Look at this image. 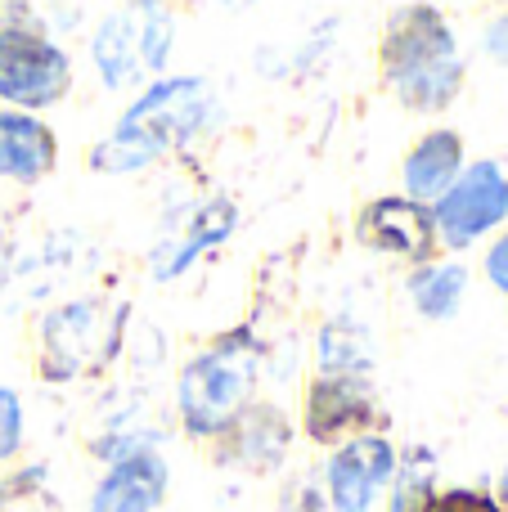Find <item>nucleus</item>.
Segmentation results:
<instances>
[{"mask_svg": "<svg viewBox=\"0 0 508 512\" xmlns=\"http://www.w3.org/2000/svg\"><path fill=\"white\" fill-rule=\"evenodd\" d=\"M356 239H360V248L392 256V261H405L410 270L423 261H437V248H441L432 207L414 203V198H405V194H383L360 207Z\"/></svg>", "mask_w": 508, "mask_h": 512, "instance_id": "obj_10", "label": "nucleus"}, {"mask_svg": "<svg viewBox=\"0 0 508 512\" xmlns=\"http://www.w3.org/2000/svg\"><path fill=\"white\" fill-rule=\"evenodd\" d=\"M0 239H5V230H0Z\"/></svg>", "mask_w": 508, "mask_h": 512, "instance_id": "obj_26", "label": "nucleus"}, {"mask_svg": "<svg viewBox=\"0 0 508 512\" xmlns=\"http://www.w3.org/2000/svg\"><path fill=\"white\" fill-rule=\"evenodd\" d=\"M297 418L288 405L270 396H257L212 445L216 468L225 472H243V477H279L293 463V445H297Z\"/></svg>", "mask_w": 508, "mask_h": 512, "instance_id": "obj_8", "label": "nucleus"}, {"mask_svg": "<svg viewBox=\"0 0 508 512\" xmlns=\"http://www.w3.org/2000/svg\"><path fill=\"white\" fill-rule=\"evenodd\" d=\"M378 68L401 108L410 113H441L464 90V54L459 36L437 5L410 0L392 9L378 41Z\"/></svg>", "mask_w": 508, "mask_h": 512, "instance_id": "obj_3", "label": "nucleus"}, {"mask_svg": "<svg viewBox=\"0 0 508 512\" xmlns=\"http://www.w3.org/2000/svg\"><path fill=\"white\" fill-rule=\"evenodd\" d=\"M297 432L315 450L351 441L360 432H383V400L369 373H311L302 387Z\"/></svg>", "mask_w": 508, "mask_h": 512, "instance_id": "obj_6", "label": "nucleus"}, {"mask_svg": "<svg viewBox=\"0 0 508 512\" xmlns=\"http://www.w3.org/2000/svg\"><path fill=\"white\" fill-rule=\"evenodd\" d=\"M216 117H221V95L207 77H158L135 95V104L122 108L113 131L90 149V167L99 176H135L207 135Z\"/></svg>", "mask_w": 508, "mask_h": 512, "instance_id": "obj_1", "label": "nucleus"}, {"mask_svg": "<svg viewBox=\"0 0 508 512\" xmlns=\"http://www.w3.org/2000/svg\"><path fill=\"white\" fill-rule=\"evenodd\" d=\"M482 270H486V283H491V288L500 292V297H508V230H504V234H495V243L486 248Z\"/></svg>", "mask_w": 508, "mask_h": 512, "instance_id": "obj_23", "label": "nucleus"}, {"mask_svg": "<svg viewBox=\"0 0 508 512\" xmlns=\"http://www.w3.org/2000/svg\"><path fill=\"white\" fill-rule=\"evenodd\" d=\"M50 463H9L0 468V512H50Z\"/></svg>", "mask_w": 508, "mask_h": 512, "instance_id": "obj_19", "label": "nucleus"}, {"mask_svg": "<svg viewBox=\"0 0 508 512\" xmlns=\"http://www.w3.org/2000/svg\"><path fill=\"white\" fill-rule=\"evenodd\" d=\"M270 364V346L252 324H234L198 346L171 382V409L185 441L212 445L252 400L261 396V378Z\"/></svg>", "mask_w": 508, "mask_h": 512, "instance_id": "obj_2", "label": "nucleus"}, {"mask_svg": "<svg viewBox=\"0 0 508 512\" xmlns=\"http://www.w3.org/2000/svg\"><path fill=\"white\" fill-rule=\"evenodd\" d=\"M437 239L446 252H468L508 221V171L495 158H482L459 171V180L432 203Z\"/></svg>", "mask_w": 508, "mask_h": 512, "instance_id": "obj_9", "label": "nucleus"}, {"mask_svg": "<svg viewBox=\"0 0 508 512\" xmlns=\"http://www.w3.org/2000/svg\"><path fill=\"white\" fill-rule=\"evenodd\" d=\"M396 454L401 445L387 432H360L351 441L324 450L320 468V490L329 512H378L383 508V495L396 477Z\"/></svg>", "mask_w": 508, "mask_h": 512, "instance_id": "obj_7", "label": "nucleus"}, {"mask_svg": "<svg viewBox=\"0 0 508 512\" xmlns=\"http://www.w3.org/2000/svg\"><path fill=\"white\" fill-rule=\"evenodd\" d=\"M0 283H5V270H0Z\"/></svg>", "mask_w": 508, "mask_h": 512, "instance_id": "obj_25", "label": "nucleus"}, {"mask_svg": "<svg viewBox=\"0 0 508 512\" xmlns=\"http://www.w3.org/2000/svg\"><path fill=\"white\" fill-rule=\"evenodd\" d=\"M158 0H126L122 9L104 18L95 27V41H90V59H95L99 86L104 90H126L135 81H144V23H149V9Z\"/></svg>", "mask_w": 508, "mask_h": 512, "instance_id": "obj_12", "label": "nucleus"}, {"mask_svg": "<svg viewBox=\"0 0 508 512\" xmlns=\"http://www.w3.org/2000/svg\"><path fill=\"white\" fill-rule=\"evenodd\" d=\"M171 495V463L162 445H144L104 463L86 495V512H158Z\"/></svg>", "mask_w": 508, "mask_h": 512, "instance_id": "obj_11", "label": "nucleus"}, {"mask_svg": "<svg viewBox=\"0 0 508 512\" xmlns=\"http://www.w3.org/2000/svg\"><path fill=\"white\" fill-rule=\"evenodd\" d=\"M72 90V59L41 23H0V104L45 113Z\"/></svg>", "mask_w": 508, "mask_h": 512, "instance_id": "obj_5", "label": "nucleus"}, {"mask_svg": "<svg viewBox=\"0 0 508 512\" xmlns=\"http://www.w3.org/2000/svg\"><path fill=\"white\" fill-rule=\"evenodd\" d=\"M27 450V405L18 387L0 382V468L18 463Z\"/></svg>", "mask_w": 508, "mask_h": 512, "instance_id": "obj_20", "label": "nucleus"}, {"mask_svg": "<svg viewBox=\"0 0 508 512\" xmlns=\"http://www.w3.org/2000/svg\"><path fill=\"white\" fill-rule=\"evenodd\" d=\"M311 360L315 373H369L374 378V337L356 315H333L315 333Z\"/></svg>", "mask_w": 508, "mask_h": 512, "instance_id": "obj_17", "label": "nucleus"}, {"mask_svg": "<svg viewBox=\"0 0 508 512\" xmlns=\"http://www.w3.org/2000/svg\"><path fill=\"white\" fill-rule=\"evenodd\" d=\"M234 225H239V207H234L225 194H216V198H207V203H198L194 212H189V225H185V230H180L176 239H167L162 248H153L149 274H153L158 283L180 279L189 265H198V256H203V252L221 248V243L234 234Z\"/></svg>", "mask_w": 508, "mask_h": 512, "instance_id": "obj_14", "label": "nucleus"}, {"mask_svg": "<svg viewBox=\"0 0 508 512\" xmlns=\"http://www.w3.org/2000/svg\"><path fill=\"white\" fill-rule=\"evenodd\" d=\"M275 512H329V504H324V490H320V477H315V472L284 477V481H279Z\"/></svg>", "mask_w": 508, "mask_h": 512, "instance_id": "obj_21", "label": "nucleus"}, {"mask_svg": "<svg viewBox=\"0 0 508 512\" xmlns=\"http://www.w3.org/2000/svg\"><path fill=\"white\" fill-rule=\"evenodd\" d=\"M441 490V459L432 445L410 441L396 454V477L383 495V508L378 512H428L432 495Z\"/></svg>", "mask_w": 508, "mask_h": 512, "instance_id": "obj_18", "label": "nucleus"}, {"mask_svg": "<svg viewBox=\"0 0 508 512\" xmlns=\"http://www.w3.org/2000/svg\"><path fill=\"white\" fill-rule=\"evenodd\" d=\"M131 301L68 297L50 306L36 324V378L45 387H72L81 378L108 373L126 351Z\"/></svg>", "mask_w": 508, "mask_h": 512, "instance_id": "obj_4", "label": "nucleus"}, {"mask_svg": "<svg viewBox=\"0 0 508 512\" xmlns=\"http://www.w3.org/2000/svg\"><path fill=\"white\" fill-rule=\"evenodd\" d=\"M59 167V135L41 122V113L0 108V180L41 185Z\"/></svg>", "mask_w": 508, "mask_h": 512, "instance_id": "obj_13", "label": "nucleus"}, {"mask_svg": "<svg viewBox=\"0 0 508 512\" xmlns=\"http://www.w3.org/2000/svg\"><path fill=\"white\" fill-rule=\"evenodd\" d=\"M428 512H508L486 486H441Z\"/></svg>", "mask_w": 508, "mask_h": 512, "instance_id": "obj_22", "label": "nucleus"}, {"mask_svg": "<svg viewBox=\"0 0 508 512\" xmlns=\"http://www.w3.org/2000/svg\"><path fill=\"white\" fill-rule=\"evenodd\" d=\"M464 167H468L464 135L450 131V126L428 131V135H419V140L410 144V153L401 158V194L432 207L450 185H455Z\"/></svg>", "mask_w": 508, "mask_h": 512, "instance_id": "obj_15", "label": "nucleus"}, {"mask_svg": "<svg viewBox=\"0 0 508 512\" xmlns=\"http://www.w3.org/2000/svg\"><path fill=\"white\" fill-rule=\"evenodd\" d=\"M468 270L459 261H423L405 274V301L428 324H450L464 306Z\"/></svg>", "mask_w": 508, "mask_h": 512, "instance_id": "obj_16", "label": "nucleus"}, {"mask_svg": "<svg viewBox=\"0 0 508 512\" xmlns=\"http://www.w3.org/2000/svg\"><path fill=\"white\" fill-rule=\"evenodd\" d=\"M482 50L491 54L495 63H508V9L504 14H495L491 23H486V36H482Z\"/></svg>", "mask_w": 508, "mask_h": 512, "instance_id": "obj_24", "label": "nucleus"}, {"mask_svg": "<svg viewBox=\"0 0 508 512\" xmlns=\"http://www.w3.org/2000/svg\"><path fill=\"white\" fill-rule=\"evenodd\" d=\"M500 5H508V0H500Z\"/></svg>", "mask_w": 508, "mask_h": 512, "instance_id": "obj_27", "label": "nucleus"}]
</instances>
